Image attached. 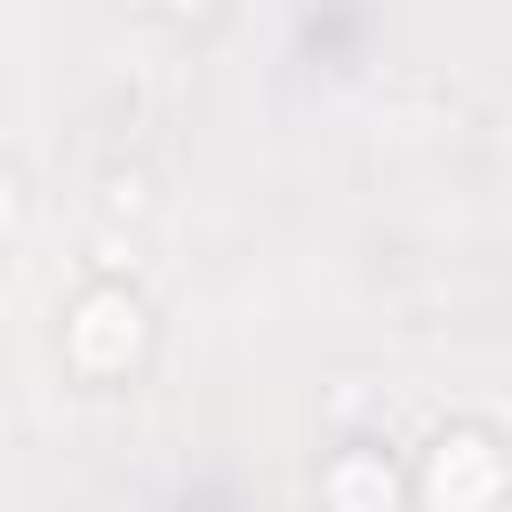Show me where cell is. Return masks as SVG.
I'll use <instances>...</instances> for the list:
<instances>
[{"label":"cell","mask_w":512,"mask_h":512,"mask_svg":"<svg viewBox=\"0 0 512 512\" xmlns=\"http://www.w3.org/2000/svg\"><path fill=\"white\" fill-rule=\"evenodd\" d=\"M336 496H344V512H376V504H392V472L384 464H344Z\"/></svg>","instance_id":"obj_1"}]
</instances>
